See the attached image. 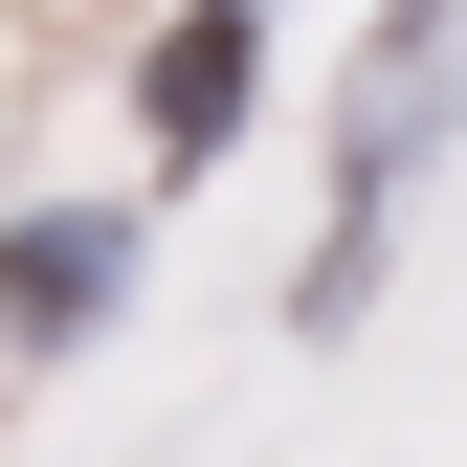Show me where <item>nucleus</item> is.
I'll return each instance as SVG.
<instances>
[{"label": "nucleus", "instance_id": "1", "mask_svg": "<svg viewBox=\"0 0 467 467\" xmlns=\"http://www.w3.org/2000/svg\"><path fill=\"white\" fill-rule=\"evenodd\" d=\"M111 289H134V223H111V201H45L23 245H0V334H23V357H67Z\"/></svg>", "mask_w": 467, "mask_h": 467}, {"label": "nucleus", "instance_id": "2", "mask_svg": "<svg viewBox=\"0 0 467 467\" xmlns=\"http://www.w3.org/2000/svg\"><path fill=\"white\" fill-rule=\"evenodd\" d=\"M245 89H267V0H201V23H179V45L134 67L156 156H223V134H245Z\"/></svg>", "mask_w": 467, "mask_h": 467}]
</instances>
